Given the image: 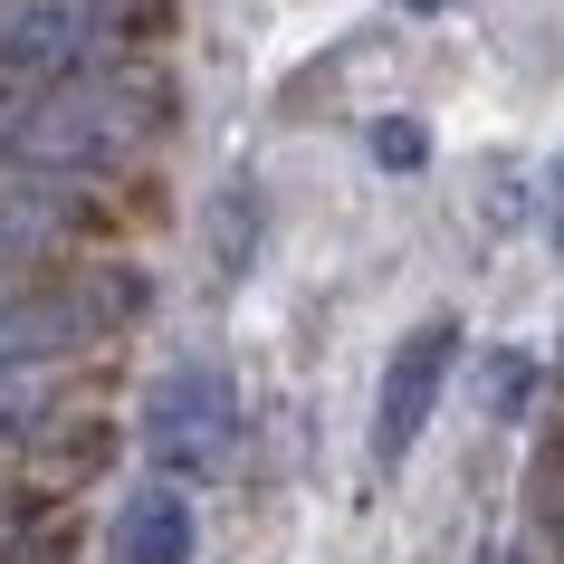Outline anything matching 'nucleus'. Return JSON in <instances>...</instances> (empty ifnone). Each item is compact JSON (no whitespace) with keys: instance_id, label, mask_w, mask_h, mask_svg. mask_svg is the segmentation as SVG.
<instances>
[{"instance_id":"obj_1","label":"nucleus","mask_w":564,"mask_h":564,"mask_svg":"<svg viewBox=\"0 0 564 564\" xmlns=\"http://www.w3.org/2000/svg\"><path fill=\"white\" fill-rule=\"evenodd\" d=\"M230 441H239V392H230V373H210V364H182V373H163L153 383V402H144V459L163 478H210L220 459H230Z\"/></svg>"},{"instance_id":"obj_2","label":"nucleus","mask_w":564,"mask_h":564,"mask_svg":"<svg viewBox=\"0 0 564 564\" xmlns=\"http://www.w3.org/2000/svg\"><path fill=\"white\" fill-rule=\"evenodd\" d=\"M449 364H459V316H431V326H412L402 345H392L383 383H373V459H383V469H402L412 441L431 431Z\"/></svg>"},{"instance_id":"obj_3","label":"nucleus","mask_w":564,"mask_h":564,"mask_svg":"<svg viewBox=\"0 0 564 564\" xmlns=\"http://www.w3.org/2000/svg\"><path fill=\"white\" fill-rule=\"evenodd\" d=\"M144 124L153 116H144V96H134V87H67L58 106H39L30 124H10L0 144L39 153V163H106V153H124Z\"/></svg>"},{"instance_id":"obj_4","label":"nucleus","mask_w":564,"mask_h":564,"mask_svg":"<svg viewBox=\"0 0 564 564\" xmlns=\"http://www.w3.org/2000/svg\"><path fill=\"white\" fill-rule=\"evenodd\" d=\"M87 0H20L10 20H0V77L10 87H39V77H67V67L87 58Z\"/></svg>"},{"instance_id":"obj_5","label":"nucleus","mask_w":564,"mask_h":564,"mask_svg":"<svg viewBox=\"0 0 564 564\" xmlns=\"http://www.w3.org/2000/svg\"><path fill=\"white\" fill-rule=\"evenodd\" d=\"M106 564H192V498H182V478L144 488V498L116 517V545Z\"/></svg>"},{"instance_id":"obj_6","label":"nucleus","mask_w":564,"mask_h":564,"mask_svg":"<svg viewBox=\"0 0 564 564\" xmlns=\"http://www.w3.org/2000/svg\"><path fill=\"white\" fill-rule=\"evenodd\" d=\"M373 163H383V173H421V163H431V124L383 116V124H373Z\"/></svg>"},{"instance_id":"obj_7","label":"nucleus","mask_w":564,"mask_h":564,"mask_svg":"<svg viewBox=\"0 0 564 564\" xmlns=\"http://www.w3.org/2000/svg\"><path fill=\"white\" fill-rule=\"evenodd\" d=\"M412 10H441V0H412Z\"/></svg>"}]
</instances>
